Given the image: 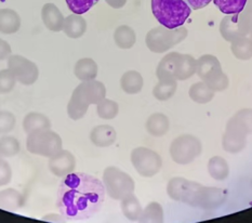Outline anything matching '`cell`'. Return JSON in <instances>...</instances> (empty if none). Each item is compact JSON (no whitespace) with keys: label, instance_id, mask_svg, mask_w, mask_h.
Instances as JSON below:
<instances>
[{"label":"cell","instance_id":"74e56055","mask_svg":"<svg viewBox=\"0 0 252 223\" xmlns=\"http://www.w3.org/2000/svg\"><path fill=\"white\" fill-rule=\"evenodd\" d=\"M16 79L9 68L0 70V95L9 94L14 89Z\"/></svg>","mask_w":252,"mask_h":223},{"label":"cell","instance_id":"f1b7e54d","mask_svg":"<svg viewBox=\"0 0 252 223\" xmlns=\"http://www.w3.org/2000/svg\"><path fill=\"white\" fill-rule=\"evenodd\" d=\"M208 172L216 180H225L229 176V167L227 161L220 156H215L208 162Z\"/></svg>","mask_w":252,"mask_h":223},{"label":"cell","instance_id":"8d00e7d4","mask_svg":"<svg viewBox=\"0 0 252 223\" xmlns=\"http://www.w3.org/2000/svg\"><path fill=\"white\" fill-rule=\"evenodd\" d=\"M68 9L76 14L87 13L100 0H65Z\"/></svg>","mask_w":252,"mask_h":223},{"label":"cell","instance_id":"8992f818","mask_svg":"<svg viewBox=\"0 0 252 223\" xmlns=\"http://www.w3.org/2000/svg\"><path fill=\"white\" fill-rule=\"evenodd\" d=\"M188 37V30L184 27H178L169 30L165 26L155 27L147 32L145 42L147 48L154 53H165L170 49L177 46Z\"/></svg>","mask_w":252,"mask_h":223},{"label":"cell","instance_id":"836d02e7","mask_svg":"<svg viewBox=\"0 0 252 223\" xmlns=\"http://www.w3.org/2000/svg\"><path fill=\"white\" fill-rule=\"evenodd\" d=\"M96 113L98 117L102 119H106V121L114 119L119 113L118 103L113 100L103 99L100 103L96 104Z\"/></svg>","mask_w":252,"mask_h":223},{"label":"cell","instance_id":"d590c367","mask_svg":"<svg viewBox=\"0 0 252 223\" xmlns=\"http://www.w3.org/2000/svg\"><path fill=\"white\" fill-rule=\"evenodd\" d=\"M141 222H162L163 221V210L160 204L153 202L149 204L143 209L141 215Z\"/></svg>","mask_w":252,"mask_h":223},{"label":"cell","instance_id":"d6a6232c","mask_svg":"<svg viewBox=\"0 0 252 223\" xmlns=\"http://www.w3.org/2000/svg\"><path fill=\"white\" fill-rule=\"evenodd\" d=\"M21 151L20 141L12 135L3 134L0 138V154L2 157H13Z\"/></svg>","mask_w":252,"mask_h":223},{"label":"cell","instance_id":"d4e9b609","mask_svg":"<svg viewBox=\"0 0 252 223\" xmlns=\"http://www.w3.org/2000/svg\"><path fill=\"white\" fill-rule=\"evenodd\" d=\"M178 56L179 52H172L167 54L166 57H163L161 59V61L158 64L156 70L158 79H175V65H177Z\"/></svg>","mask_w":252,"mask_h":223},{"label":"cell","instance_id":"e575fe53","mask_svg":"<svg viewBox=\"0 0 252 223\" xmlns=\"http://www.w3.org/2000/svg\"><path fill=\"white\" fill-rule=\"evenodd\" d=\"M216 7L224 14H235L242 11L248 0H212Z\"/></svg>","mask_w":252,"mask_h":223},{"label":"cell","instance_id":"d6986e66","mask_svg":"<svg viewBox=\"0 0 252 223\" xmlns=\"http://www.w3.org/2000/svg\"><path fill=\"white\" fill-rule=\"evenodd\" d=\"M21 27L19 13L12 9H0V32L2 34H15Z\"/></svg>","mask_w":252,"mask_h":223},{"label":"cell","instance_id":"f6af8a7d","mask_svg":"<svg viewBox=\"0 0 252 223\" xmlns=\"http://www.w3.org/2000/svg\"><path fill=\"white\" fill-rule=\"evenodd\" d=\"M250 39L252 40V32H251V37H250Z\"/></svg>","mask_w":252,"mask_h":223},{"label":"cell","instance_id":"30bf717a","mask_svg":"<svg viewBox=\"0 0 252 223\" xmlns=\"http://www.w3.org/2000/svg\"><path fill=\"white\" fill-rule=\"evenodd\" d=\"M131 162L136 172L144 178L156 176L162 167L160 155L147 148L134 149L131 153Z\"/></svg>","mask_w":252,"mask_h":223},{"label":"cell","instance_id":"f546056e","mask_svg":"<svg viewBox=\"0 0 252 223\" xmlns=\"http://www.w3.org/2000/svg\"><path fill=\"white\" fill-rule=\"evenodd\" d=\"M213 96H215V91L211 90L205 81L194 84L189 89V97L199 104H206L210 102Z\"/></svg>","mask_w":252,"mask_h":223},{"label":"cell","instance_id":"52a82bcc","mask_svg":"<svg viewBox=\"0 0 252 223\" xmlns=\"http://www.w3.org/2000/svg\"><path fill=\"white\" fill-rule=\"evenodd\" d=\"M26 149L30 153L43 157H51L63 150V141L60 134L51 129L27 134Z\"/></svg>","mask_w":252,"mask_h":223},{"label":"cell","instance_id":"ffe728a7","mask_svg":"<svg viewBox=\"0 0 252 223\" xmlns=\"http://www.w3.org/2000/svg\"><path fill=\"white\" fill-rule=\"evenodd\" d=\"M196 73V60L189 54H181L177 58L175 65V79L186 80Z\"/></svg>","mask_w":252,"mask_h":223},{"label":"cell","instance_id":"1f68e13d","mask_svg":"<svg viewBox=\"0 0 252 223\" xmlns=\"http://www.w3.org/2000/svg\"><path fill=\"white\" fill-rule=\"evenodd\" d=\"M232 52L239 60H249L252 57V40L244 36L232 41Z\"/></svg>","mask_w":252,"mask_h":223},{"label":"cell","instance_id":"cb8c5ba5","mask_svg":"<svg viewBox=\"0 0 252 223\" xmlns=\"http://www.w3.org/2000/svg\"><path fill=\"white\" fill-rule=\"evenodd\" d=\"M246 134L226 127V132L223 138L224 150L231 153H238L246 146Z\"/></svg>","mask_w":252,"mask_h":223},{"label":"cell","instance_id":"277c9868","mask_svg":"<svg viewBox=\"0 0 252 223\" xmlns=\"http://www.w3.org/2000/svg\"><path fill=\"white\" fill-rule=\"evenodd\" d=\"M186 0H152V12L161 26L174 30L183 26L191 13Z\"/></svg>","mask_w":252,"mask_h":223},{"label":"cell","instance_id":"7a4b0ae2","mask_svg":"<svg viewBox=\"0 0 252 223\" xmlns=\"http://www.w3.org/2000/svg\"><path fill=\"white\" fill-rule=\"evenodd\" d=\"M167 193L173 200L204 209L216 208L225 199L223 190L202 187L182 178L171 179L168 183Z\"/></svg>","mask_w":252,"mask_h":223},{"label":"cell","instance_id":"5bb4252c","mask_svg":"<svg viewBox=\"0 0 252 223\" xmlns=\"http://www.w3.org/2000/svg\"><path fill=\"white\" fill-rule=\"evenodd\" d=\"M116 130L108 125H101L91 130L90 140L97 148H108L116 141Z\"/></svg>","mask_w":252,"mask_h":223},{"label":"cell","instance_id":"6da1fadb","mask_svg":"<svg viewBox=\"0 0 252 223\" xmlns=\"http://www.w3.org/2000/svg\"><path fill=\"white\" fill-rule=\"evenodd\" d=\"M105 193L103 182L97 178L84 172H72L60 183L57 207L66 220L89 219L101 209Z\"/></svg>","mask_w":252,"mask_h":223},{"label":"cell","instance_id":"b9f144b4","mask_svg":"<svg viewBox=\"0 0 252 223\" xmlns=\"http://www.w3.org/2000/svg\"><path fill=\"white\" fill-rule=\"evenodd\" d=\"M188 3L190 5V8L193 10H200L202 8L207 7L212 0H186Z\"/></svg>","mask_w":252,"mask_h":223},{"label":"cell","instance_id":"7c38bea8","mask_svg":"<svg viewBox=\"0 0 252 223\" xmlns=\"http://www.w3.org/2000/svg\"><path fill=\"white\" fill-rule=\"evenodd\" d=\"M49 170L58 178H64L74 172L76 159L69 151L61 150L56 155L49 157Z\"/></svg>","mask_w":252,"mask_h":223},{"label":"cell","instance_id":"ac0fdd59","mask_svg":"<svg viewBox=\"0 0 252 223\" xmlns=\"http://www.w3.org/2000/svg\"><path fill=\"white\" fill-rule=\"evenodd\" d=\"M98 67L93 59L84 58L78 60L75 64L74 74L80 81L94 80L97 76Z\"/></svg>","mask_w":252,"mask_h":223},{"label":"cell","instance_id":"4dcf8cb0","mask_svg":"<svg viewBox=\"0 0 252 223\" xmlns=\"http://www.w3.org/2000/svg\"><path fill=\"white\" fill-rule=\"evenodd\" d=\"M177 80L175 79H163L159 80L155 88L153 89V96L159 101H167L172 97L177 91Z\"/></svg>","mask_w":252,"mask_h":223},{"label":"cell","instance_id":"8fae6325","mask_svg":"<svg viewBox=\"0 0 252 223\" xmlns=\"http://www.w3.org/2000/svg\"><path fill=\"white\" fill-rule=\"evenodd\" d=\"M8 68L12 72L18 83L31 86L39 77L38 66L31 60L19 54H11L8 58Z\"/></svg>","mask_w":252,"mask_h":223},{"label":"cell","instance_id":"7bdbcfd3","mask_svg":"<svg viewBox=\"0 0 252 223\" xmlns=\"http://www.w3.org/2000/svg\"><path fill=\"white\" fill-rule=\"evenodd\" d=\"M105 1L114 9H122L127 2V0H105Z\"/></svg>","mask_w":252,"mask_h":223},{"label":"cell","instance_id":"603a6c76","mask_svg":"<svg viewBox=\"0 0 252 223\" xmlns=\"http://www.w3.org/2000/svg\"><path fill=\"white\" fill-rule=\"evenodd\" d=\"M227 128L246 134L252 132V110H243L238 112L231 121L227 123Z\"/></svg>","mask_w":252,"mask_h":223},{"label":"cell","instance_id":"7402d4cb","mask_svg":"<svg viewBox=\"0 0 252 223\" xmlns=\"http://www.w3.org/2000/svg\"><path fill=\"white\" fill-rule=\"evenodd\" d=\"M145 127L150 134L154 137H161L168 132L170 123L166 115L161 113H155L147 118Z\"/></svg>","mask_w":252,"mask_h":223},{"label":"cell","instance_id":"44dd1931","mask_svg":"<svg viewBox=\"0 0 252 223\" xmlns=\"http://www.w3.org/2000/svg\"><path fill=\"white\" fill-rule=\"evenodd\" d=\"M144 80L136 70H128L120 78V87L128 95H136L143 88Z\"/></svg>","mask_w":252,"mask_h":223},{"label":"cell","instance_id":"2e32d148","mask_svg":"<svg viewBox=\"0 0 252 223\" xmlns=\"http://www.w3.org/2000/svg\"><path fill=\"white\" fill-rule=\"evenodd\" d=\"M63 32L67 37L78 39V38L83 37L87 32V22L81 14H70L64 20Z\"/></svg>","mask_w":252,"mask_h":223},{"label":"cell","instance_id":"484cf974","mask_svg":"<svg viewBox=\"0 0 252 223\" xmlns=\"http://www.w3.org/2000/svg\"><path fill=\"white\" fill-rule=\"evenodd\" d=\"M120 206H122L123 214L128 220L130 221L140 220L143 208H142L138 197H136L133 193L124 197L122 199V204H120Z\"/></svg>","mask_w":252,"mask_h":223},{"label":"cell","instance_id":"4fadbf2b","mask_svg":"<svg viewBox=\"0 0 252 223\" xmlns=\"http://www.w3.org/2000/svg\"><path fill=\"white\" fill-rule=\"evenodd\" d=\"M41 19L49 31L61 32L64 25V15L56 4L46 3L41 10Z\"/></svg>","mask_w":252,"mask_h":223},{"label":"cell","instance_id":"ee69618b","mask_svg":"<svg viewBox=\"0 0 252 223\" xmlns=\"http://www.w3.org/2000/svg\"><path fill=\"white\" fill-rule=\"evenodd\" d=\"M2 160H3V157L1 156V154H0V164H1Z\"/></svg>","mask_w":252,"mask_h":223},{"label":"cell","instance_id":"83f0119b","mask_svg":"<svg viewBox=\"0 0 252 223\" xmlns=\"http://www.w3.org/2000/svg\"><path fill=\"white\" fill-rule=\"evenodd\" d=\"M114 40L120 49H130L135 45V32L127 25H122L114 32Z\"/></svg>","mask_w":252,"mask_h":223},{"label":"cell","instance_id":"9c48e42d","mask_svg":"<svg viewBox=\"0 0 252 223\" xmlns=\"http://www.w3.org/2000/svg\"><path fill=\"white\" fill-rule=\"evenodd\" d=\"M202 152L200 141L191 134L180 135L170 145V155L179 165H188L194 161Z\"/></svg>","mask_w":252,"mask_h":223},{"label":"cell","instance_id":"9a60e30c","mask_svg":"<svg viewBox=\"0 0 252 223\" xmlns=\"http://www.w3.org/2000/svg\"><path fill=\"white\" fill-rule=\"evenodd\" d=\"M25 205V197L15 189H5L0 191V209L15 211Z\"/></svg>","mask_w":252,"mask_h":223},{"label":"cell","instance_id":"f35d334b","mask_svg":"<svg viewBox=\"0 0 252 223\" xmlns=\"http://www.w3.org/2000/svg\"><path fill=\"white\" fill-rule=\"evenodd\" d=\"M15 116L11 112L0 111V134H7L12 131L15 126Z\"/></svg>","mask_w":252,"mask_h":223},{"label":"cell","instance_id":"ba28073f","mask_svg":"<svg viewBox=\"0 0 252 223\" xmlns=\"http://www.w3.org/2000/svg\"><path fill=\"white\" fill-rule=\"evenodd\" d=\"M103 184L109 197L122 200L134 192V180L117 167H107L103 173Z\"/></svg>","mask_w":252,"mask_h":223},{"label":"cell","instance_id":"ab89813d","mask_svg":"<svg viewBox=\"0 0 252 223\" xmlns=\"http://www.w3.org/2000/svg\"><path fill=\"white\" fill-rule=\"evenodd\" d=\"M11 179H12V169L9 162L3 159L0 164V187L7 186Z\"/></svg>","mask_w":252,"mask_h":223},{"label":"cell","instance_id":"60d3db41","mask_svg":"<svg viewBox=\"0 0 252 223\" xmlns=\"http://www.w3.org/2000/svg\"><path fill=\"white\" fill-rule=\"evenodd\" d=\"M11 54H12V49H11L9 42L0 38V61L8 59Z\"/></svg>","mask_w":252,"mask_h":223},{"label":"cell","instance_id":"3957f363","mask_svg":"<svg viewBox=\"0 0 252 223\" xmlns=\"http://www.w3.org/2000/svg\"><path fill=\"white\" fill-rule=\"evenodd\" d=\"M106 96V88L103 83L97 80L81 81L76 87L67 104V115L73 121L83 118L92 104H97Z\"/></svg>","mask_w":252,"mask_h":223},{"label":"cell","instance_id":"5b68a950","mask_svg":"<svg viewBox=\"0 0 252 223\" xmlns=\"http://www.w3.org/2000/svg\"><path fill=\"white\" fill-rule=\"evenodd\" d=\"M196 73L213 91H223L228 87V77L222 72L220 61L211 54L196 60Z\"/></svg>","mask_w":252,"mask_h":223},{"label":"cell","instance_id":"4316f807","mask_svg":"<svg viewBox=\"0 0 252 223\" xmlns=\"http://www.w3.org/2000/svg\"><path fill=\"white\" fill-rule=\"evenodd\" d=\"M234 16L240 36H247L252 32V0H248L245 8L240 12L235 13Z\"/></svg>","mask_w":252,"mask_h":223},{"label":"cell","instance_id":"e0dca14e","mask_svg":"<svg viewBox=\"0 0 252 223\" xmlns=\"http://www.w3.org/2000/svg\"><path fill=\"white\" fill-rule=\"evenodd\" d=\"M23 129L27 134L51 129V121L45 114L32 112L23 119Z\"/></svg>","mask_w":252,"mask_h":223}]
</instances>
